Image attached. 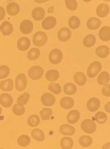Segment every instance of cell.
Listing matches in <instances>:
<instances>
[{
  "label": "cell",
  "mask_w": 110,
  "mask_h": 149,
  "mask_svg": "<svg viewBox=\"0 0 110 149\" xmlns=\"http://www.w3.org/2000/svg\"><path fill=\"white\" fill-rule=\"evenodd\" d=\"M47 34L43 31H39L36 32L33 37L34 44L37 47H42L45 45L48 41Z\"/></svg>",
  "instance_id": "6da1fadb"
},
{
  "label": "cell",
  "mask_w": 110,
  "mask_h": 149,
  "mask_svg": "<svg viewBox=\"0 0 110 149\" xmlns=\"http://www.w3.org/2000/svg\"><path fill=\"white\" fill-rule=\"evenodd\" d=\"M81 128L84 133L89 134H93L96 130V124L93 120L86 119L82 122Z\"/></svg>",
  "instance_id": "7a4b0ae2"
},
{
  "label": "cell",
  "mask_w": 110,
  "mask_h": 149,
  "mask_svg": "<svg viewBox=\"0 0 110 149\" xmlns=\"http://www.w3.org/2000/svg\"><path fill=\"white\" fill-rule=\"evenodd\" d=\"M102 69V65L101 63L98 61L91 63L88 68L87 74L90 78H93L96 77L100 72Z\"/></svg>",
  "instance_id": "3957f363"
},
{
  "label": "cell",
  "mask_w": 110,
  "mask_h": 149,
  "mask_svg": "<svg viewBox=\"0 0 110 149\" xmlns=\"http://www.w3.org/2000/svg\"><path fill=\"white\" fill-rule=\"evenodd\" d=\"M44 71L43 69L38 65L32 66L28 71V75L30 78L34 80L39 79L42 77Z\"/></svg>",
  "instance_id": "277c9868"
},
{
  "label": "cell",
  "mask_w": 110,
  "mask_h": 149,
  "mask_svg": "<svg viewBox=\"0 0 110 149\" xmlns=\"http://www.w3.org/2000/svg\"><path fill=\"white\" fill-rule=\"evenodd\" d=\"M16 89L18 92L24 90L27 85V79L26 75L24 73H20L17 76L15 81Z\"/></svg>",
  "instance_id": "5b68a950"
},
{
  "label": "cell",
  "mask_w": 110,
  "mask_h": 149,
  "mask_svg": "<svg viewBox=\"0 0 110 149\" xmlns=\"http://www.w3.org/2000/svg\"><path fill=\"white\" fill-rule=\"evenodd\" d=\"M62 58V52L59 49H53L49 54V60L53 64L60 63Z\"/></svg>",
  "instance_id": "8992f818"
},
{
  "label": "cell",
  "mask_w": 110,
  "mask_h": 149,
  "mask_svg": "<svg viewBox=\"0 0 110 149\" xmlns=\"http://www.w3.org/2000/svg\"><path fill=\"white\" fill-rule=\"evenodd\" d=\"M71 34V31L70 29L64 27L60 29L57 32V38L61 42H66L70 39Z\"/></svg>",
  "instance_id": "52a82bcc"
},
{
  "label": "cell",
  "mask_w": 110,
  "mask_h": 149,
  "mask_svg": "<svg viewBox=\"0 0 110 149\" xmlns=\"http://www.w3.org/2000/svg\"><path fill=\"white\" fill-rule=\"evenodd\" d=\"M33 26L32 22L29 20H24L20 24V29L21 33L25 35H28L33 31Z\"/></svg>",
  "instance_id": "ba28073f"
},
{
  "label": "cell",
  "mask_w": 110,
  "mask_h": 149,
  "mask_svg": "<svg viewBox=\"0 0 110 149\" xmlns=\"http://www.w3.org/2000/svg\"><path fill=\"white\" fill-rule=\"evenodd\" d=\"M56 23V19L54 17H47L42 21V27L44 29L49 30L54 28Z\"/></svg>",
  "instance_id": "9c48e42d"
},
{
  "label": "cell",
  "mask_w": 110,
  "mask_h": 149,
  "mask_svg": "<svg viewBox=\"0 0 110 149\" xmlns=\"http://www.w3.org/2000/svg\"><path fill=\"white\" fill-rule=\"evenodd\" d=\"M13 103L12 96L6 93L1 94L0 95V104L4 108L11 107Z\"/></svg>",
  "instance_id": "30bf717a"
},
{
  "label": "cell",
  "mask_w": 110,
  "mask_h": 149,
  "mask_svg": "<svg viewBox=\"0 0 110 149\" xmlns=\"http://www.w3.org/2000/svg\"><path fill=\"white\" fill-rule=\"evenodd\" d=\"M41 101L44 106L46 107H51L55 104V98L51 94L46 93L42 95L41 97Z\"/></svg>",
  "instance_id": "8fae6325"
},
{
  "label": "cell",
  "mask_w": 110,
  "mask_h": 149,
  "mask_svg": "<svg viewBox=\"0 0 110 149\" xmlns=\"http://www.w3.org/2000/svg\"><path fill=\"white\" fill-rule=\"evenodd\" d=\"M100 100L99 99L95 97L91 98L87 103V107L89 111L95 112L98 110L100 107Z\"/></svg>",
  "instance_id": "7c38bea8"
},
{
  "label": "cell",
  "mask_w": 110,
  "mask_h": 149,
  "mask_svg": "<svg viewBox=\"0 0 110 149\" xmlns=\"http://www.w3.org/2000/svg\"><path fill=\"white\" fill-rule=\"evenodd\" d=\"M30 40L26 37L21 38L17 42V49L21 51L27 50L30 47Z\"/></svg>",
  "instance_id": "4fadbf2b"
},
{
  "label": "cell",
  "mask_w": 110,
  "mask_h": 149,
  "mask_svg": "<svg viewBox=\"0 0 110 149\" xmlns=\"http://www.w3.org/2000/svg\"><path fill=\"white\" fill-rule=\"evenodd\" d=\"M13 25L10 22L4 21L0 26V31L4 36H10L13 32Z\"/></svg>",
  "instance_id": "5bb4252c"
},
{
  "label": "cell",
  "mask_w": 110,
  "mask_h": 149,
  "mask_svg": "<svg viewBox=\"0 0 110 149\" xmlns=\"http://www.w3.org/2000/svg\"><path fill=\"white\" fill-rule=\"evenodd\" d=\"M96 12L99 17H105L109 12V6L106 3H101L98 6L96 10Z\"/></svg>",
  "instance_id": "9a60e30c"
},
{
  "label": "cell",
  "mask_w": 110,
  "mask_h": 149,
  "mask_svg": "<svg viewBox=\"0 0 110 149\" xmlns=\"http://www.w3.org/2000/svg\"><path fill=\"white\" fill-rule=\"evenodd\" d=\"M80 118V113L77 110H72L68 114L67 119L68 122L71 124L77 123Z\"/></svg>",
  "instance_id": "2e32d148"
},
{
  "label": "cell",
  "mask_w": 110,
  "mask_h": 149,
  "mask_svg": "<svg viewBox=\"0 0 110 149\" xmlns=\"http://www.w3.org/2000/svg\"><path fill=\"white\" fill-rule=\"evenodd\" d=\"M102 22L100 19L96 17L89 18L87 22V26L90 30H96L101 26Z\"/></svg>",
  "instance_id": "e0dca14e"
},
{
  "label": "cell",
  "mask_w": 110,
  "mask_h": 149,
  "mask_svg": "<svg viewBox=\"0 0 110 149\" xmlns=\"http://www.w3.org/2000/svg\"><path fill=\"white\" fill-rule=\"evenodd\" d=\"M98 36L102 41L108 42L110 40V28L109 26H104L99 30Z\"/></svg>",
  "instance_id": "ac0fdd59"
},
{
  "label": "cell",
  "mask_w": 110,
  "mask_h": 149,
  "mask_svg": "<svg viewBox=\"0 0 110 149\" xmlns=\"http://www.w3.org/2000/svg\"><path fill=\"white\" fill-rule=\"evenodd\" d=\"M59 131L63 135L72 136L75 134V129L68 124H63L60 126Z\"/></svg>",
  "instance_id": "d6986e66"
},
{
  "label": "cell",
  "mask_w": 110,
  "mask_h": 149,
  "mask_svg": "<svg viewBox=\"0 0 110 149\" xmlns=\"http://www.w3.org/2000/svg\"><path fill=\"white\" fill-rule=\"evenodd\" d=\"M20 6L15 2H12L8 4L6 8L7 13L10 15L14 16L19 13Z\"/></svg>",
  "instance_id": "ffe728a7"
},
{
  "label": "cell",
  "mask_w": 110,
  "mask_h": 149,
  "mask_svg": "<svg viewBox=\"0 0 110 149\" xmlns=\"http://www.w3.org/2000/svg\"><path fill=\"white\" fill-rule=\"evenodd\" d=\"M32 16L33 19L35 21H41L45 16V10L42 7H37L33 9Z\"/></svg>",
  "instance_id": "44dd1931"
},
{
  "label": "cell",
  "mask_w": 110,
  "mask_h": 149,
  "mask_svg": "<svg viewBox=\"0 0 110 149\" xmlns=\"http://www.w3.org/2000/svg\"><path fill=\"white\" fill-rule=\"evenodd\" d=\"M13 88L14 82L11 79H7L0 82V88L2 91L10 92L13 89Z\"/></svg>",
  "instance_id": "7402d4cb"
},
{
  "label": "cell",
  "mask_w": 110,
  "mask_h": 149,
  "mask_svg": "<svg viewBox=\"0 0 110 149\" xmlns=\"http://www.w3.org/2000/svg\"><path fill=\"white\" fill-rule=\"evenodd\" d=\"M95 52L98 56L101 58H105L109 54V48L106 45H101L96 49Z\"/></svg>",
  "instance_id": "603a6c76"
},
{
  "label": "cell",
  "mask_w": 110,
  "mask_h": 149,
  "mask_svg": "<svg viewBox=\"0 0 110 149\" xmlns=\"http://www.w3.org/2000/svg\"><path fill=\"white\" fill-rule=\"evenodd\" d=\"M60 105L61 107L64 109H70L74 106V100L71 97H63L60 101Z\"/></svg>",
  "instance_id": "cb8c5ba5"
},
{
  "label": "cell",
  "mask_w": 110,
  "mask_h": 149,
  "mask_svg": "<svg viewBox=\"0 0 110 149\" xmlns=\"http://www.w3.org/2000/svg\"><path fill=\"white\" fill-rule=\"evenodd\" d=\"M74 81L79 86H84L87 81V78L85 74L81 72H78L74 76Z\"/></svg>",
  "instance_id": "d4e9b609"
},
{
  "label": "cell",
  "mask_w": 110,
  "mask_h": 149,
  "mask_svg": "<svg viewBox=\"0 0 110 149\" xmlns=\"http://www.w3.org/2000/svg\"><path fill=\"white\" fill-rule=\"evenodd\" d=\"M31 136L35 140L37 141L42 142L45 140L44 132L38 128L33 130L31 132Z\"/></svg>",
  "instance_id": "484cf974"
},
{
  "label": "cell",
  "mask_w": 110,
  "mask_h": 149,
  "mask_svg": "<svg viewBox=\"0 0 110 149\" xmlns=\"http://www.w3.org/2000/svg\"><path fill=\"white\" fill-rule=\"evenodd\" d=\"M110 75L107 72H101L97 78V82L99 85L105 86L109 81Z\"/></svg>",
  "instance_id": "4316f807"
},
{
  "label": "cell",
  "mask_w": 110,
  "mask_h": 149,
  "mask_svg": "<svg viewBox=\"0 0 110 149\" xmlns=\"http://www.w3.org/2000/svg\"><path fill=\"white\" fill-rule=\"evenodd\" d=\"M59 72L56 70H51L48 71L45 74L46 79L49 81H55L57 80L59 78Z\"/></svg>",
  "instance_id": "83f0119b"
},
{
  "label": "cell",
  "mask_w": 110,
  "mask_h": 149,
  "mask_svg": "<svg viewBox=\"0 0 110 149\" xmlns=\"http://www.w3.org/2000/svg\"><path fill=\"white\" fill-rule=\"evenodd\" d=\"M77 90L76 86L74 83H67L64 86V92L68 95H72L75 93Z\"/></svg>",
  "instance_id": "f1b7e54d"
},
{
  "label": "cell",
  "mask_w": 110,
  "mask_h": 149,
  "mask_svg": "<svg viewBox=\"0 0 110 149\" xmlns=\"http://www.w3.org/2000/svg\"><path fill=\"white\" fill-rule=\"evenodd\" d=\"M96 43V38L94 35L89 34L85 36L83 41V44L85 47L91 48L95 45Z\"/></svg>",
  "instance_id": "f546056e"
},
{
  "label": "cell",
  "mask_w": 110,
  "mask_h": 149,
  "mask_svg": "<svg viewBox=\"0 0 110 149\" xmlns=\"http://www.w3.org/2000/svg\"><path fill=\"white\" fill-rule=\"evenodd\" d=\"M74 145L73 140L70 137H63L61 140L60 145L62 149H71Z\"/></svg>",
  "instance_id": "4dcf8cb0"
},
{
  "label": "cell",
  "mask_w": 110,
  "mask_h": 149,
  "mask_svg": "<svg viewBox=\"0 0 110 149\" xmlns=\"http://www.w3.org/2000/svg\"><path fill=\"white\" fill-rule=\"evenodd\" d=\"M41 52L39 49L36 48L30 49L27 54V57L29 60L33 61L37 59L40 56Z\"/></svg>",
  "instance_id": "1f68e13d"
},
{
  "label": "cell",
  "mask_w": 110,
  "mask_h": 149,
  "mask_svg": "<svg viewBox=\"0 0 110 149\" xmlns=\"http://www.w3.org/2000/svg\"><path fill=\"white\" fill-rule=\"evenodd\" d=\"M92 142L93 141L92 138L89 136H82L79 138V144L84 148L90 147L92 144Z\"/></svg>",
  "instance_id": "d6a6232c"
},
{
  "label": "cell",
  "mask_w": 110,
  "mask_h": 149,
  "mask_svg": "<svg viewBox=\"0 0 110 149\" xmlns=\"http://www.w3.org/2000/svg\"><path fill=\"white\" fill-rule=\"evenodd\" d=\"M30 139L28 136L22 135L18 137L17 140V144L21 147H26L29 145Z\"/></svg>",
  "instance_id": "836d02e7"
},
{
  "label": "cell",
  "mask_w": 110,
  "mask_h": 149,
  "mask_svg": "<svg viewBox=\"0 0 110 149\" xmlns=\"http://www.w3.org/2000/svg\"><path fill=\"white\" fill-rule=\"evenodd\" d=\"M80 23V19L75 16L71 17L69 19L68 25L72 29H76L79 28Z\"/></svg>",
  "instance_id": "e575fe53"
},
{
  "label": "cell",
  "mask_w": 110,
  "mask_h": 149,
  "mask_svg": "<svg viewBox=\"0 0 110 149\" xmlns=\"http://www.w3.org/2000/svg\"><path fill=\"white\" fill-rule=\"evenodd\" d=\"M28 125L30 127H37L39 125L40 123V119L39 116L36 115H33L30 116L28 120Z\"/></svg>",
  "instance_id": "d590c367"
},
{
  "label": "cell",
  "mask_w": 110,
  "mask_h": 149,
  "mask_svg": "<svg viewBox=\"0 0 110 149\" xmlns=\"http://www.w3.org/2000/svg\"><path fill=\"white\" fill-rule=\"evenodd\" d=\"M95 119L98 123L104 124L107 121V116L104 112L99 111L95 115Z\"/></svg>",
  "instance_id": "8d00e7d4"
},
{
  "label": "cell",
  "mask_w": 110,
  "mask_h": 149,
  "mask_svg": "<svg viewBox=\"0 0 110 149\" xmlns=\"http://www.w3.org/2000/svg\"><path fill=\"white\" fill-rule=\"evenodd\" d=\"M40 114L42 120H47L50 119L53 112L51 109L45 108L40 111Z\"/></svg>",
  "instance_id": "74e56055"
},
{
  "label": "cell",
  "mask_w": 110,
  "mask_h": 149,
  "mask_svg": "<svg viewBox=\"0 0 110 149\" xmlns=\"http://www.w3.org/2000/svg\"><path fill=\"white\" fill-rule=\"evenodd\" d=\"M25 107L23 106L15 104L12 108V112L14 114L17 116L22 115L25 113Z\"/></svg>",
  "instance_id": "f35d334b"
},
{
  "label": "cell",
  "mask_w": 110,
  "mask_h": 149,
  "mask_svg": "<svg viewBox=\"0 0 110 149\" xmlns=\"http://www.w3.org/2000/svg\"><path fill=\"white\" fill-rule=\"evenodd\" d=\"M48 88L55 95L59 94L62 92V87L58 83L52 82L49 85Z\"/></svg>",
  "instance_id": "ab89813d"
},
{
  "label": "cell",
  "mask_w": 110,
  "mask_h": 149,
  "mask_svg": "<svg viewBox=\"0 0 110 149\" xmlns=\"http://www.w3.org/2000/svg\"><path fill=\"white\" fill-rule=\"evenodd\" d=\"M30 97V95L28 93H24L17 98V104L22 106L26 105L28 101L29 100Z\"/></svg>",
  "instance_id": "60d3db41"
},
{
  "label": "cell",
  "mask_w": 110,
  "mask_h": 149,
  "mask_svg": "<svg viewBox=\"0 0 110 149\" xmlns=\"http://www.w3.org/2000/svg\"><path fill=\"white\" fill-rule=\"evenodd\" d=\"M65 4L66 8L71 11L77 8V3L76 0H65Z\"/></svg>",
  "instance_id": "b9f144b4"
},
{
  "label": "cell",
  "mask_w": 110,
  "mask_h": 149,
  "mask_svg": "<svg viewBox=\"0 0 110 149\" xmlns=\"http://www.w3.org/2000/svg\"><path fill=\"white\" fill-rule=\"evenodd\" d=\"M10 73V69L7 65L0 66V79H4L8 76Z\"/></svg>",
  "instance_id": "7bdbcfd3"
},
{
  "label": "cell",
  "mask_w": 110,
  "mask_h": 149,
  "mask_svg": "<svg viewBox=\"0 0 110 149\" xmlns=\"http://www.w3.org/2000/svg\"><path fill=\"white\" fill-rule=\"evenodd\" d=\"M110 84H107L104 86L102 89V93L106 97H110Z\"/></svg>",
  "instance_id": "ee69618b"
},
{
  "label": "cell",
  "mask_w": 110,
  "mask_h": 149,
  "mask_svg": "<svg viewBox=\"0 0 110 149\" xmlns=\"http://www.w3.org/2000/svg\"><path fill=\"white\" fill-rule=\"evenodd\" d=\"M5 11L4 8L1 6H0V21L4 19L5 16Z\"/></svg>",
  "instance_id": "f6af8a7d"
},
{
  "label": "cell",
  "mask_w": 110,
  "mask_h": 149,
  "mask_svg": "<svg viewBox=\"0 0 110 149\" xmlns=\"http://www.w3.org/2000/svg\"><path fill=\"white\" fill-rule=\"evenodd\" d=\"M102 149H110V142L107 143L103 145Z\"/></svg>",
  "instance_id": "bcb514c9"
},
{
  "label": "cell",
  "mask_w": 110,
  "mask_h": 149,
  "mask_svg": "<svg viewBox=\"0 0 110 149\" xmlns=\"http://www.w3.org/2000/svg\"><path fill=\"white\" fill-rule=\"evenodd\" d=\"M35 2L37 3H43L45 2L48 1L49 0H34Z\"/></svg>",
  "instance_id": "7dc6e473"
},
{
  "label": "cell",
  "mask_w": 110,
  "mask_h": 149,
  "mask_svg": "<svg viewBox=\"0 0 110 149\" xmlns=\"http://www.w3.org/2000/svg\"><path fill=\"white\" fill-rule=\"evenodd\" d=\"M84 1V2H90L92 0H83Z\"/></svg>",
  "instance_id": "c3c4849f"
},
{
  "label": "cell",
  "mask_w": 110,
  "mask_h": 149,
  "mask_svg": "<svg viewBox=\"0 0 110 149\" xmlns=\"http://www.w3.org/2000/svg\"><path fill=\"white\" fill-rule=\"evenodd\" d=\"M2 112V109L1 107H0V115H1V114Z\"/></svg>",
  "instance_id": "681fc988"
},
{
  "label": "cell",
  "mask_w": 110,
  "mask_h": 149,
  "mask_svg": "<svg viewBox=\"0 0 110 149\" xmlns=\"http://www.w3.org/2000/svg\"><path fill=\"white\" fill-rule=\"evenodd\" d=\"M103 1H105L106 2H109L110 0H103Z\"/></svg>",
  "instance_id": "f907efd6"
},
{
  "label": "cell",
  "mask_w": 110,
  "mask_h": 149,
  "mask_svg": "<svg viewBox=\"0 0 110 149\" xmlns=\"http://www.w3.org/2000/svg\"><path fill=\"white\" fill-rule=\"evenodd\" d=\"M0 149H3V148H0Z\"/></svg>",
  "instance_id": "816d5d0a"
}]
</instances>
